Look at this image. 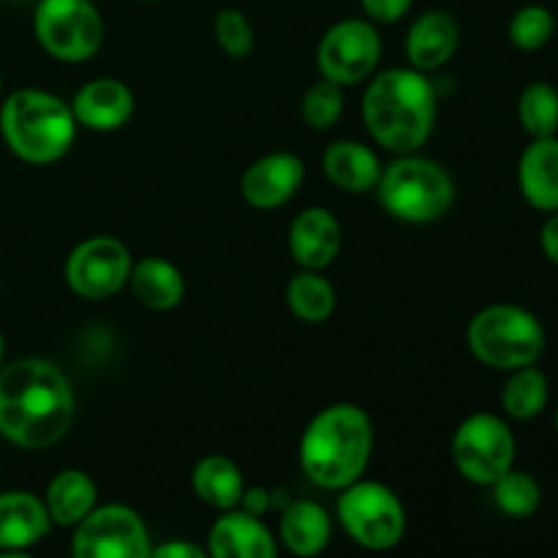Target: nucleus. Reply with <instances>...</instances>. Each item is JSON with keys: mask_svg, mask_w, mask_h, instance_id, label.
<instances>
[{"mask_svg": "<svg viewBox=\"0 0 558 558\" xmlns=\"http://www.w3.org/2000/svg\"><path fill=\"white\" fill-rule=\"evenodd\" d=\"M518 120L532 140L556 136L558 131V90L548 82H532L518 98Z\"/></svg>", "mask_w": 558, "mask_h": 558, "instance_id": "bb28decb", "label": "nucleus"}, {"mask_svg": "<svg viewBox=\"0 0 558 558\" xmlns=\"http://www.w3.org/2000/svg\"><path fill=\"white\" fill-rule=\"evenodd\" d=\"M52 529L44 499L27 490L0 494V554L22 556L41 543Z\"/></svg>", "mask_w": 558, "mask_h": 558, "instance_id": "dca6fc26", "label": "nucleus"}, {"mask_svg": "<svg viewBox=\"0 0 558 558\" xmlns=\"http://www.w3.org/2000/svg\"><path fill=\"white\" fill-rule=\"evenodd\" d=\"M381 207L403 223H430L445 216L456 202V183L441 163L403 153L381 169L376 185Z\"/></svg>", "mask_w": 558, "mask_h": 558, "instance_id": "423d86ee", "label": "nucleus"}, {"mask_svg": "<svg viewBox=\"0 0 558 558\" xmlns=\"http://www.w3.org/2000/svg\"><path fill=\"white\" fill-rule=\"evenodd\" d=\"M3 354H5V341H3V332H0V365H3Z\"/></svg>", "mask_w": 558, "mask_h": 558, "instance_id": "f704fd0d", "label": "nucleus"}, {"mask_svg": "<svg viewBox=\"0 0 558 558\" xmlns=\"http://www.w3.org/2000/svg\"><path fill=\"white\" fill-rule=\"evenodd\" d=\"M490 488H494L496 507L507 518H515V521L532 518L539 510V505H543V488H539V483L529 472L510 469Z\"/></svg>", "mask_w": 558, "mask_h": 558, "instance_id": "cd10ccee", "label": "nucleus"}, {"mask_svg": "<svg viewBox=\"0 0 558 558\" xmlns=\"http://www.w3.org/2000/svg\"><path fill=\"white\" fill-rule=\"evenodd\" d=\"M0 136L20 161L47 167L71 150L76 136V118L71 104L54 93L22 87L0 107Z\"/></svg>", "mask_w": 558, "mask_h": 558, "instance_id": "20e7f679", "label": "nucleus"}, {"mask_svg": "<svg viewBox=\"0 0 558 558\" xmlns=\"http://www.w3.org/2000/svg\"><path fill=\"white\" fill-rule=\"evenodd\" d=\"M338 518L349 537L368 550H390L407 534V510L396 490L376 480H354L338 499Z\"/></svg>", "mask_w": 558, "mask_h": 558, "instance_id": "6e6552de", "label": "nucleus"}, {"mask_svg": "<svg viewBox=\"0 0 558 558\" xmlns=\"http://www.w3.org/2000/svg\"><path fill=\"white\" fill-rule=\"evenodd\" d=\"M276 550V537L262 523V518L240 507L223 510L207 537V554L216 558H272Z\"/></svg>", "mask_w": 558, "mask_h": 558, "instance_id": "f3484780", "label": "nucleus"}, {"mask_svg": "<svg viewBox=\"0 0 558 558\" xmlns=\"http://www.w3.org/2000/svg\"><path fill=\"white\" fill-rule=\"evenodd\" d=\"M76 125L90 131H118L134 114V93L114 76L90 80L76 90L71 101Z\"/></svg>", "mask_w": 558, "mask_h": 558, "instance_id": "2eb2a0df", "label": "nucleus"}, {"mask_svg": "<svg viewBox=\"0 0 558 558\" xmlns=\"http://www.w3.org/2000/svg\"><path fill=\"white\" fill-rule=\"evenodd\" d=\"M518 185L534 210H558V136H539L521 153Z\"/></svg>", "mask_w": 558, "mask_h": 558, "instance_id": "6ab92c4d", "label": "nucleus"}, {"mask_svg": "<svg viewBox=\"0 0 558 558\" xmlns=\"http://www.w3.org/2000/svg\"><path fill=\"white\" fill-rule=\"evenodd\" d=\"M332 523L322 505L311 499L292 501L281 515V543L294 556H316L330 545Z\"/></svg>", "mask_w": 558, "mask_h": 558, "instance_id": "5701e85b", "label": "nucleus"}, {"mask_svg": "<svg viewBox=\"0 0 558 558\" xmlns=\"http://www.w3.org/2000/svg\"><path fill=\"white\" fill-rule=\"evenodd\" d=\"M554 14H550V9H545V5L539 3L521 5V9L512 14L510 27H507L510 41L515 44L518 49H523V52H537V49H543L545 44L554 38Z\"/></svg>", "mask_w": 558, "mask_h": 558, "instance_id": "c85d7f7f", "label": "nucleus"}, {"mask_svg": "<svg viewBox=\"0 0 558 558\" xmlns=\"http://www.w3.org/2000/svg\"><path fill=\"white\" fill-rule=\"evenodd\" d=\"M150 556H156V558H205L207 548H199V545H194V543H185V539H172V543L153 548Z\"/></svg>", "mask_w": 558, "mask_h": 558, "instance_id": "473e14b6", "label": "nucleus"}, {"mask_svg": "<svg viewBox=\"0 0 558 558\" xmlns=\"http://www.w3.org/2000/svg\"><path fill=\"white\" fill-rule=\"evenodd\" d=\"M461 27L447 11H425L412 22L407 33V58L412 69L436 71L456 54Z\"/></svg>", "mask_w": 558, "mask_h": 558, "instance_id": "a211bd4d", "label": "nucleus"}, {"mask_svg": "<svg viewBox=\"0 0 558 558\" xmlns=\"http://www.w3.org/2000/svg\"><path fill=\"white\" fill-rule=\"evenodd\" d=\"M33 33L49 58L85 63L104 44V16L93 0H38Z\"/></svg>", "mask_w": 558, "mask_h": 558, "instance_id": "0eeeda50", "label": "nucleus"}, {"mask_svg": "<svg viewBox=\"0 0 558 558\" xmlns=\"http://www.w3.org/2000/svg\"><path fill=\"white\" fill-rule=\"evenodd\" d=\"M374 452V425L365 409L332 403L322 409L300 439V466L325 490H343L363 477Z\"/></svg>", "mask_w": 558, "mask_h": 558, "instance_id": "7ed1b4c3", "label": "nucleus"}, {"mask_svg": "<svg viewBox=\"0 0 558 558\" xmlns=\"http://www.w3.org/2000/svg\"><path fill=\"white\" fill-rule=\"evenodd\" d=\"M0 93H3V74H0Z\"/></svg>", "mask_w": 558, "mask_h": 558, "instance_id": "c9c22d12", "label": "nucleus"}, {"mask_svg": "<svg viewBox=\"0 0 558 558\" xmlns=\"http://www.w3.org/2000/svg\"><path fill=\"white\" fill-rule=\"evenodd\" d=\"M343 104H347V98H343V85H338V82L322 76L319 82H314V85L305 90L303 120L314 131L332 129V125L341 120Z\"/></svg>", "mask_w": 558, "mask_h": 558, "instance_id": "c756f323", "label": "nucleus"}, {"mask_svg": "<svg viewBox=\"0 0 558 558\" xmlns=\"http://www.w3.org/2000/svg\"><path fill=\"white\" fill-rule=\"evenodd\" d=\"M363 120L368 134L392 153H414L436 123L434 82L417 69H387L365 87Z\"/></svg>", "mask_w": 558, "mask_h": 558, "instance_id": "f03ea898", "label": "nucleus"}, {"mask_svg": "<svg viewBox=\"0 0 558 558\" xmlns=\"http://www.w3.org/2000/svg\"><path fill=\"white\" fill-rule=\"evenodd\" d=\"M147 3H156V0H147Z\"/></svg>", "mask_w": 558, "mask_h": 558, "instance_id": "4c0bfd02", "label": "nucleus"}, {"mask_svg": "<svg viewBox=\"0 0 558 558\" xmlns=\"http://www.w3.org/2000/svg\"><path fill=\"white\" fill-rule=\"evenodd\" d=\"M515 434L501 417L477 412L458 425L452 436V463L474 485H494L515 466Z\"/></svg>", "mask_w": 558, "mask_h": 558, "instance_id": "1a4fd4ad", "label": "nucleus"}, {"mask_svg": "<svg viewBox=\"0 0 558 558\" xmlns=\"http://www.w3.org/2000/svg\"><path fill=\"white\" fill-rule=\"evenodd\" d=\"M469 352L496 371L537 365L545 354V327L521 305H488L472 316L466 330Z\"/></svg>", "mask_w": 558, "mask_h": 558, "instance_id": "39448f33", "label": "nucleus"}, {"mask_svg": "<svg viewBox=\"0 0 558 558\" xmlns=\"http://www.w3.org/2000/svg\"><path fill=\"white\" fill-rule=\"evenodd\" d=\"M322 169L336 189L347 194H368L376 191L385 167L365 142L338 140L322 156Z\"/></svg>", "mask_w": 558, "mask_h": 558, "instance_id": "aec40b11", "label": "nucleus"}, {"mask_svg": "<svg viewBox=\"0 0 558 558\" xmlns=\"http://www.w3.org/2000/svg\"><path fill=\"white\" fill-rule=\"evenodd\" d=\"M96 505V483L82 469H65V472L54 474L47 485V494H44V507H47L52 526L74 529L82 518L90 515Z\"/></svg>", "mask_w": 558, "mask_h": 558, "instance_id": "412c9836", "label": "nucleus"}, {"mask_svg": "<svg viewBox=\"0 0 558 558\" xmlns=\"http://www.w3.org/2000/svg\"><path fill=\"white\" fill-rule=\"evenodd\" d=\"M539 245H543V254L558 267V210L548 213V221L539 232Z\"/></svg>", "mask_w": 558, "mask_h": 558, "instance_id": "72a5a7b5", "label": "nucleus"}, {"mask_svg": "<svg viewBox=\"0 0 558 558\" xmlns=\"http://www.w3.org/2000/svg\"><path fill=\"white\" fill-rule=\"evenodd\" d=\"M131 251L118 238L98 234L76 245L65 262V281L82 300H107L129 283Z\"/></svg>", "mask_w": 558, "mask_h": 558, "instance_id": "f8f14e48", "label": "nucleus"}, {"mask_svg": "<svg viewBox=\"0 0 558 558\" xmlns=\"http://www.w3.org/2000/svg\"><path fill=\"white\" fill-rule=\"evenodd\" d=\"M129 287L134 298L150 311H172L185 298L183 272L161 256H147V259L134 262Z\"/></svg>", "mask_w": 558, "mask_h": 558, "instance_id": "4be33fe9", "label": "nucleus"}, {"mask_svg": "<svg viewBox=\"0 0 558 558\" xmlns=\"http://www.w3.org/2000/svg\"><path fill=\"white\" fill-rule=\"evenodd\" d=\"M213 33H216V41L229 58L243 60L254 52V25H251L248 16L240 9H221L213 20Z\"/></svg>", "mask_w": 558, "mask_h": 558, "instance_id": "7c9ffc66", "label": "nucleus"}, {"mask_svg": "<svg viewBox=\"0 0 558 558\" xmlns=\"http://www.w3.org/2000/svg\"><path fill=\"white\" fill-rule=\"evenodd\" d=\"M343 245L341 221L325 207H308L289 229V254L300 270H325L336 262Z\"/></svg>", "mask_w": 558, "mask_h": 558, "instance_id": "4468645a", "label": "nucleus"}, {"mask_svg": "<svg viewBox=\"0 0 558 558\" xmlns=\"http://www.w3.org/2000/svg\"><path fill=\"white\" fill-rule=\"evenodd\" d=\"M556 430H558V409H556Z\"/></svg>", "mask_w": 558, "mask_h": 558, "instance_id": "e433bc0d", "label": "nucleus"}, {"mask_svg": "<svg viewBox=\"0 0 558 558\" xmlns=\"http://www.w3.org/2000/svg\"><path fill=\"white\" fill-rule=\"evenodd\" d=\"M150 550L145 521L125 505H96L76 523L71 537L76 558H147Z\"/></svg>", "mask_w": 558, "mask_h": 558, "instance_id": "9d476101", "label": "nucleus"}, {"mask_svg": "<svg viewBox=\"0 0 558 558\" xmlns=\"http://www.w3.org/2000/svg\"><path fill=\"white\" fill-rule=\"evenodd\" d=\"M191 485L205 505L216 510H234L243 499V472L227 456H207L191 472Z\"/></svg>", "mask_w": 558, "mask_h": 558, "instance_id": "b1692460", "label": "nucleus"}, {"mask_svg": "<svg viewBox=\"0 0 558 558\" xmlns=\"http://www.w3.org/2000/svg\"><path fill=\"white\" fill-rule=\"evenodd\" d=\"M289 311L305 325H322L336 314V289L322 270H300L287 287Z\"/></svg>", "mask_w": 558, "mask_h": 558, "instance_id": "a878e982", "label": "nucleus"}, {"mask_svg": "<svg viewBox=\"0 0 558 558\" xmlns=\"http://www.w3.org/2000/svg\"><path fill=\"white\" fill-rule=\"evenodd\" d=\"M76 401L69 376L41 357L0 365V436L22 450H47L69 434Z\"/></svg>", "mask_w": 558, "mask_h": 558, "instance_id": "f257e3e1", "label": "nucleus"}, {"mask_svg": "<svg viewBox=\"0 0 558 558\" xmlns=\"http://www.w3.org/2000/svg\"><path fill=\"white\" fill-rule=\"evenodd\" d=\"M360 5H363L365 16L371 22H385V25H390V22L403 20L409 14L414 0H360Z\"/></svg>", "mask_w": 558, "mask_h": 558, "instance_id": "2f4dec72", "label": "nucleus"}, {"mask_svg": "<svg viewBox=\"0 0 558 558\" xmlns=\"http://www.w3.org/2000/svg\"><path fill=\"white\" fill-rule=\"evenodd\" d=\"M305 180L303 158L294 153H267L256 158L240 178L243 199L256 210H276L287 205Z\"/></svg>", "mask_w": 558, "mask_h": 558, "instance_id": "ddd939ff", "label": "nucleus"}, {"mask_svg": "<svg viewBox=\"0 0 558 558\" xmlns=\"http://www.w3.org/2000/svg\"><path fill=\"white\" fill-rule=\"evenodd\" d=\"M381 60V36L371 20H341L322 36L316 65L322 76L338 85H360L371 80Z\"/></svg>", "mask_w": 558, "mask_h": 558, "instance_id": "9b49d317", "label": "nucleus"}, {"mask_svg": "<svg viewBox=\"0 0 558 558\" xmlns=\"http://www.w3.org/2000/svg\"><path fill=\"white\" fill-rule=\"evenodd\" d=\"M548 376L537 365H523V368L510 371V379L501 387V409L507 412V417L518 420V423L539 417L548 407Z\"/></svg>", "mask_w": 558, "mask_h": 558, "instance_id": "393cba45", "label": "nucleus"}]
</instances>
